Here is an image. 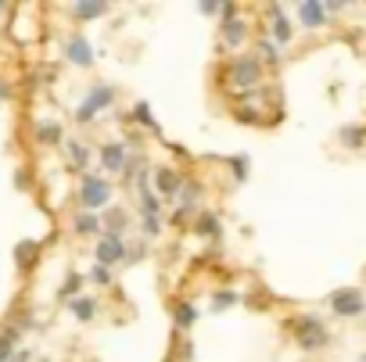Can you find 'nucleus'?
Segmentation results:
<instances>
[{
    "mask_svg": "<svg viewBox=\"0 0 366 362\" xmlns=\"http://www.w3.org/2000/svg\"><path fill=\"white\" fill-rule=\"evenodd\" d=\"M258 79H263V61H258L255 54H241V58H233V65H230V87L233 90H255L258 87Z\"/></svg>",
    "mask_w": 366,
    "mask_h": 362,
    "instance_id": "1",
    "label": "nucleus"
},
{
    "mask_svg": "<svg viewBox=\"0 0 366 362\" xmlns=\"http://www.w3.org/2000/svg\"><path fill=\"white\" fill-rule=\"evenodd\" d=\"M112 201V183L97 173H83V183H79V205L86 212H97Z\"/></svg>",
    "mask_w": 366,
    "mask_h": 362,
    "instance_id": "2",
    "label": "nucleus"
},
{
    "mask_svg": "<svg viewBox=\"0 0 366 362\" xmlns=\"http://www.w3.org/2000/svg\"><path fill=\"white\" fill-rule=\"evenodd\" d=\"M294 337H298V345L306 352H316V348H323L331 341V334H327V327H323L319 316H298L294 319Z\"/></svg>",
    "mask_w": 366,
    "mask_h": 362,
    "instance_id": "3",
    "label": "nucleus"
},
{
    "mask_svg": "<svg viewBox=\"0 0 366 362\" xmlns=\"http://www.w3.org/2000/svg\"><path fill=\"white\" fill-rule=\"evenodd\" d=\"M115 101V90L112 87H104V83H97V87L90 90V97H86L79 108H76V122H90L101 108H108V104Z\"/></svg>",
    "mask_w": 366,
    "mask_h": 362,
    "instance_id": "4",
    "label": "nucleus"
},
{
    "mask_svg": "<svg viewBox=\"0 0 366 362\" xmlns=\"http://www.w3.org/2000/svg\"><path fill=\"white\" fill-rule=\"evenodd\" d=\"M331 309H334L338 316H344V319H352V316L363 312V294H359L356 287H341V291L331 294Z\"/></svg>",
    "mask_w": 366,
    "mask_h": 362,
    "instance_id": "5",
    "label": "nucleus"
},
{
    "mask_svg": "<svg viewBox=\"0 0 366 362\" xmlns=\"http://www.w3.org/2000/svg\"><path fill=\"white\" fill-rule=\"evenodd\" d=\"M119 262H126V244H122V237H115V233H108V237H101V244H97V266H119Z\"/></svg>",
    "mask_w": 366,
    "mask_h": 362,
    "instance_id": "6",
    "label": "nucleus"
},
{
    "mask_svg": "<svg viewBox=\"0 0 366 362\" xmlns=\"http://www.w3.org/2000/svg\"><path fill=\"white\" fill-rule=\"evenodd\" d=\"M65 58H69L72 65H83V69L94 65V51H90V44H86L83 33H72L69 40H65Z\"/></svg>",
    "mask_w": 366,
    "mask_h": 362,
    "instance_id": "7",
    "label": "nucleus"
},
{
    "mask_svg": "<svg viewBox=\"0 0 366 362\" xmlns=\"http://www.w3.org/2000/svg\"><path fill=\"white\" fill-rule=\"evenodd\" d=\"M155 194L158 198H169V201L180 194V173H176V169H169V165L155 169Z\"/></svg>",
    "mask_w": 366,
    "mask_h": 362,
    "instance_id": "8",
    "label": "nucleus"
},
{
    "mask_svg": "<svg viewBox=\"0 0 366 362\" xmlns=\"http://www.w3.org/2000/svg\"><path fill=\"white\" fill-rule=\"evenodd\" d=\"M101 165L104 173H122L126 169V140H112L101 147Z\"/></svg>",
    "mask_w": 366,
    "mask_h": 362,
    "instance_id": "9",
    "label": "nucleus"
},
{
    "mask_svg": "<svg viewBox=\"0 0 366 362\" xmlns=\"http://www.w3.org/2000/svg\"><path fill=\"white\" fill-rule=\"evenodd\" d=\"M298 18H301V26L319 29L323 22H327V11H323V4H319V0H306V4L298 8Z\"/></svg>",
    "mask_w": 366,
    "mask_h": 362,
    "instance_id": "10",
    "label": "nucleus"
},
{
    "mask_svg": "<svg viewBox=\"0 0 366 362\" xmlns=\"http://www.w3.org/2000/svg\"><path fill=\"white\" fill-rule=\"evenodd\" d=\"M269 15H273V40H276V44H288V40L294 36V29H291V22L284 18V8L273 4V8H269Z\"/></svg>",
    "mask_w": 366,
    "mask_h": 362,
    "instance_id": "11",
    "label": "nucleus"
},
{
    "mask_svg": "<svg viewBox=\"0 0 366 362\" xmlns=\"http://www.w3.org/2000/svg\"><path fill=\"white\" fill-rule=\"evenodd\" d=\"M36 140H40L43 147H54V144H65V137H61V126H58L54 119H43V122L36 126Z\"/></svg>",
    "mask_w": 366,
    "mask_h": 362,
    "instance_id": "12",
    "label": "nucleus"
},
{
    "mask_svg": "<svg viewBox=\"0 0 366 362\" xmlns=\"http://www.w3.org/2000/svg\"><path fill=\"white\" fill-rule=\"evenodd\" d=\"M244 36H248V26L241 22V18H233V22L223 26V40H226V47H241L244 44Z\"/></svg>",
    "mask_w": 366,
    "mask_h": 362,
    "instance_id": "13",
    "label": "nucleus"
},
{
    "mask_svg": "<svg viewBox=\"0 0 366 362\" xmlns=\"http://www.w3.org/2000/svg\"><path fill=\"white\" fill-rule=\"evenodd\" d=\"M76 15L83 18V22H90V18L108 15V4H104V0H79V4H76Z\"/></svg>",
    "mask_w": 366,
    "mask_h": 362,
    "instance_id": "14",
    "label": "nucleus"
},
{
    "mask_svg": "<svg viewBox=\"0 0 366 362\" xmlns=\"http://www.w3.org/2000/svg\"><path fill=\"white\" fill-rule=\"evenodd\" d=\"M140 212H144V219H158V212H162V198L155 194V190H144V194H140Z\"/></svg>",
    "mask_w": 366,
    "mask_h": 362,
    "instance_id": "15",
    "label": "nucleus"
},
{
    "mask_svg": "<svg viewBox=\"0 0 366 362\" xmlns=\"http://www.w3.org/2000/svg\"><path fill=\"white\" fill-rule=\"evenodd\" d=\"M194 230H198L201 233V237H219V219H215L212 216V212H201V216H198V223H194Z\"/></svg>",
    "mask_w": 366,
    "mask_h": 362,
    "instance_id": "16",
    "label": "nucleus"
},
{
    "mask_svg": "<svg viewBox=\"0 0 366 362\" xmlns=\"http://www.w3.org/2000/svg\"><path fill=\"white\" fill-rule=\"evenodd\" d=\"M65 151H69L72 165H76V169H83V173H86V162H90V151H86V147H83L79 140H65Z\"/></svg>",
    "mask_w": 366,
    "mask_h": 362,
    "instance_id": "17",
    "label": "nucleus"
},
{
    "mask_svg": "<svg viewBox=\"0 0 366 362\" xmlns=\"http://www.w3.org/2000/svg\"><path fill=\"white\" fill-rule=\"evenodd\" d=\"M94 312H97L94 298H72V316L76 319H83V323H86V319H94Z\"/></svg>",
    "mask_w": 366,
    "mask_h": 362,
    "instance_id": "18",
    "label": "nucleus"
},
{
    "mask_svg": "<svg viewBox=\"0 0 366 362\" xmlns=\"http://www.w3.org/2000/svg\"><path fill=\"white\" fill-rule=\"evenodd\" d=\"M363 140H366V126H344L341 130V144L344 147H363Z\"/></svg>",
    "mask_w": 366,
    "mask_h": 362,
    "instance_id": "19",
    "label": "nucleus"
},
{
    "mask_svg": "<svg viewBox=\"0 0 366 362\" xmlns=\"http://www.w3.org/2000/svg\"><path fill=\"white\" fill-rule=\"evenodd\" d=\"M36 251H40V248H36L33 241H26V244H18V248H15V255H18V266H22V269H29V266H36Z\"/></svg>",
    "mask_w": 366,
    "mask_h": 362,
    "instance_id": "20",
    "label": "nucleus"
},
{
    "mask_svg": "<svg viewBox=\"0 0 366 362\" xmlns=\"http://www.w3.org/2000/svg\"><path fill=\"white\" fill-rule=\"evenodd\" d=\"M76 230L83 233V237H86V233H97L101 230V219L94 216V212H79V216H76Z\"/></svg>",
    "mask_w": 366,
    "mask_h": 362,
    "instance_id": "21",
    "label": "nucleus"
},
{
    "mask_svg": "<svg viewBox=\"0 0 366 362\" xmlns=\"http://www.w3.org/2000/svg\"><path fill=\"white\" fill-rule=\"evenodd\" d=\"M122 230H126V212H122V208L108 212V233H115V237H122Z\"/></svg>",
    "mask_w": 366,
    "mask_h": 362,
    "instance_id": "22",
    "label": "nucleus"
},
{
    "mask_svg": "<svg viewBox=\"0 0 366 362\" xmlns=\"http://www.w3.org/2000/svg\"><path fill=\"white\" fill-rule=\"evenodd\" d=\"M15 341H18V330H8L4 337H0V362H8L15 355Z\"/></svg>",
    "mask_w": 366,
    "mask_h": 362,
    "instance_id": "23",
    "label": "nucleus"
},
{
    "mask_svg": "<svg viewBox=\"0 0 366 362\" xmlns=\"http://www.w3.org/2000/svg\"><path fill=\"white\" fill-rule=\"evenodd\" d=\"M176 323L180 327H194V323H198V309H194V305H180L176 309Z\"/></svg>",
    "mask_w": 366,
    "mask_h": 362,
    "instance_id": "24",
    "label": "nucleus"
},
{
    "mask_svg": "<svg viewBox=\"0 0 366 362\" xmlns=\"http://www.w3.org/2000/svg\"><path fill=\"white\" fill-rule=\"evenodd\" d=\"M133 122H140V126H151V130H155V119H151V108L144 101H137L133 104Z\"/></svg>",
    "mask_w": 366,
    "mask_h": 362,
    "instance_id": "25",
    "label": "nucleus"
},
{
    "mask_svg": "<svg viewBox=\"0 0 366 362\" xmlns=\"http://www.w3.org/2000/svg\"><path fill=\"white\" fill-rule=\"evenodd\" d=\"M233 302H237V294H233V291H219V294L212 298V309H215V312H223V309H230Z\"/></svg>",
    "mask_w": 366,
    "mask_h": 362,
    "instance_id": "26",
    "label": "nucleus"
},
{
    "mask_svg": "<svg viewBox=\"0 0 366 362\" xmlns=\"http://www.w3.org/2000/svg\"><path fill=\"white\" fill-rule=\"evenodd\" d=\"M79 291H83V276H79V273H72V276H69V280H65L61 294H65V298H76Z\"/></svg>",
    "mask_w": 366,
    "mask_h": 362,
    "instance_id": "27",
    "label": "nucleus"
},
{
    "mask_svg": "<svg viewBox=\"0 0 366 362\" xmlns=\"http://www.w3.org/2000/svg\"><path fill=\"white\" fill-rule=\"evenodd\" d=\"M230 169H233V180H244L248 176V158H230Z\"/></svg>",
    "mask_w": 366,
    "mask_h": 362,
    "instance_id": "28",
    "label": "nucleus"
},
{
    "mask_svg": "<svg viewBox=\"0 0 366 362\" xmlns=\"http://www.w3.org/2000/svg\"><path fill=\"white\" fill-rule=\"evenodd\" d=\"M90 276H94L97 284H112V273H108L104 266H94V273H90Z\"/></svg>",
    "mask_w": 366,
    "mask_h": 362,
    "instance_id": "29",
    "label": "nucleus"
},
{
    "mask_svg": "<svg viewBox=\"0 0 366 362\" xmlns=\"http://www.w3.org/2000/svg\"><path fill=\"white\" fill-rule=\"evenodd\" d=\"M219 15H223V26L237 18V4H219Z\"/></svg>",
    "mask_w": 366,
    "mask_h": 362,
    "instance_id": "30",
    "label": "nucleus"
},
{
    "mask_svg": "<svg viewBox=\"0 0 366 362\" xmlns=\"http://www.w3.org/2000/svg\"><path fill=\"white\" fill-rule=\"evenodd\" d=\"M144 233H147V237H158V233H162L158 219H144Z\"/></svg>",
    "mask_w": 366,
    "mask_h": 362,
    "instance_id": "31",
    "label": "nucleus"
},
{
    "mask_svg": "<svg viewBox=\"0 0 366 362\" xmlns=\"http://www.w3.org/2000/svg\"><path fill=\"white\" fill-rule=\"evenodd\" d=\"M263 58H266V61H280V58H276V47L269 44V40H266V44H263Z\"/></svg>",
    "mask_w": 366,
    "mask_h": 362,
    "instance_id": "32",
    "label": "nucleus"
},
{
    "mask_svg": "<svg viewBox=\"0 0 366 362\" xmlns=\"http://www.w3.org/2000/svg\"><path fill=\"white\" fill-rule=\"evenodd\" d=\"M201 11L205 15H215V11H219V4H215V0H201Z\"/></svg>",
    "mask_w": 366,
    "mask_h": 362,
    "instance_id": "33",
    "label": "nucleus"
},
{
    "mask_svg": "<svg viewBox=\"0 0 366 362\" xmlns=\"http://www.w3.org/2000/svg\"><path fill=\"white\" fill-rule=\"evenodd\" d=\"M8 94H11V90H8V87H4V83H0V97H8Z\"/></svg>",
    "mask_w": 366,
    "mask_h": 362,
    "instance_id": "34",
    "label": "nucleus"
}]
</instances>
